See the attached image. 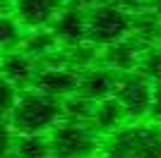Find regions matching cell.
I'll return each mask as SVG.
<instances>
[{"label":"cell","instance_id":"1","mask_svg":"<svg viewBox=\"0 0 161 158\" xmlns=\"http://www.w3.org/2000/svg\"><path fill=\"white\" fill-rule=\"evenodd\" d=\"M10 127L14 134H48L63 120L60 101H53L39 91H24L10 113Z\"/></svg>","mask_w":161,"mask_h":158},{"label":"cell","instance_id":"2","mask_svg":"<svg viewBox=\"0 0 161 158\" xmlns=\"http://www.w3.org/2000/svg\"><path fill=\"white\" fill-rule=\"evenodd\" d=\"M101 158H161V125L137 122L111 134Z\"/></svg>","mask_w":161,"mask_h":158},{"label":"cell","instance_id":"3","mask_svg":"<svg viewBox=\"0 0 161 158\" xmlns=\"http://www.w3.org/2000/svg\"><path fill=\"white\" fill-rule=\"evenodd\" d=\"M132 34V14L111 3H101L87 12V41L96 48H108Z\"/></svg>","mask_w":161,"mask_h":158},{"label":"cell","instance_id":"4","mask_svg":"<svg viewBox=\"0 0 161 158\" xmlns=\"http://www.w3.org/2000/svg\"><path fill=\"white\" fill-rule=\"evenodd\" d=\"M51 158H96L101 151L99 134L87 125H75L60 120L48 132Z\"/></svg>","mask_w":161,"mask_h":158},{"label":"cell","instance_id":"5","mask_svg":"<svg viewBox=\"0 0 161 158\" xmlns=\"http://www.w3.org/2000/svg\"><path fill=\"white\" fill-rule=\"evenodd\" d=\"M152 96H154V84L147 77H142L137 70L135 72L118 74L113 98L123 105L128 120L144 118L149 113V105H152Z\"/></svg>","mask_w":161,"mask_h":158},{"label":"cell","instance_id":"6","mask_svg":"<svg viewBox=\"0 0 161 158\" xmlns=\"http://www.w3.org/2000/svg\"><path fill=\"white\" fill-rule=\"evenodd\" d=\"M34 91L43 93L53 101H65L77 93L80 86V72L67 65H43L39 67L34 79Z\"/></svg>","mask_w":161,"mask_h":158},{"label":"cell","instance_id":"7","mask_svg":"<svg viewBox=\"0 0 161 158\" xmlns=\"http://www.w3.org/2000/svg\"><path fill=\"white\" fill-rule=\"evenodd\" d=\"M67 7V0H14V17L24 29L39 31L51 26Z\"/></svg>","mask_w":161,"mask_h":158},{"label":"cell","instance_id":"8","mask_svg":"<svg viewBox=\"0 0 161 158\" xmlns=\"http://www.w3.org/2000/svg\"><path fill=\"white\" fill-rule=\"evenodd\" d=\"M144 43L140 39H135L130 34L128 39L118 41L113 46H108L101 50V62L106 70H113L115 74H125V72H135L137 70V62H140V55L144 50Z\"/></svg>","mask_w":161,"mask_h":158},{"label":"cell","instance_id":"9","mask_svg":"<svg viewBox=\"0 0 161 158\" xmlns=\"http://www.w3.org/2000/svg\"><path fill=\"white\" fill-rule=\"evenodd\" d=\"M51 31L60 48H75L80 43H87V12L77 7H65L51 24Z\"/></svg>","mask_w":161,"mask_h":158},{"label":"cell","instance_id":"10","mask_svg":"<svg viewBox=\"0 0 161 158\" xmlns=\"http://www.w3.org/2000/svg\"><path fill=\"white\" fill-rule=\"evenodd\" d=\"M115 79H118V74H115L113 70H106V67H89V70L80 72L77 93H80L82 98L92 101V103L108 101V98H113Z\"/></svg>","mask_w":161,"mask_h":158},{"label":"cell","instance_id":"11","mask_svg":"<svg viewBox=\"0 0 161 158\" xmlns=\"http://www.w3.org/2000/svg\"><path fill=\"white\" fill-rule=\"evenodd\" d=\"M36 72H39L36 60L29 58L24 50H10L0 55V74L17 89L31 86L34 79H36Z\"/></svg>","mask_w":161,"mask_h":158},{"label":"cell","instance_id":"12","mask_svg":"<svg viewBox=\"0 0 161 158\" xmlns=\"http://www.w3.org/2000/svg\"><path fill=\"white\" fill-rule=\"evenodd\" d=\"M125 122H128V115L115 98L96 103V113H94V120H92V129L96 134H115L118 129L125 127Z\"/></svg>","mask_w":161,"mask_h":158},{"label":"cell","instance_id":"13","mask_svg":"<svg viewBox=\"0 0 161 158\" xmlns=\"http://www.w3.org/2000/svg\"><path fill=\"white\" fill-rule=\"evenodd\" d=\"M34 60H46L48 55H53L55 50H60L58 46V41H55L53 31H48V29H39V31H29L22 41V48Z\"/></svg>","mask_w":161,"mask_h":158},{"label":"cell","instance_id":"14","mask_svg":"<svg viewBox=\"0 0 161 158\" xmlns=\"http://www.w3.org/2000/svg\"><path fill=\"white\" fill-rule=\"evenodd\" d=\"M12 153L14 158H51L48 134H17Z\"/></svg>","mask_w":161,"mask_h":158},{"label":"cell","instance_id":"15","mask_svg":"<svg viewBox=\"0 0 161 158\" xmlns=\"http://www.w3.org/2000/svg\"><path fill=\"white\" fill-rule=\"evenodd\" d=\"M60 108H63V120L65 122L92 127V120H94V113H96V103L82 98L80 93H75L70 98L60 101Z\"/></svg>","mask_w":161,"mask_h":158},{"label":"cell","instance_id":"16","mask_svg":"<svg viewBox=\"0 0 161 158\" xmlns=\"http://www.w3.org/2000/svg\"><path fill=\"white\" fill-rule=\"evenodd\" d=\"M24 41V26L14 14H0V53L19 50Z\"/></svg>","mask_w":161,"mask_h":158},{"label":"cell","instance_id":"17","mask_svg":"<svg viewBox=\"0 0 161 158\" xmlns=\"http://www.w3.org/2000/svg\"><path fill=\"white\" fill-rule=\"evenodd\" d=\"M137 72L142 77H147L152 84H161V43L147 46L140 55L137 62Z\"/></svg>","mask_w":161,"mask_h":158},{"label":"cell","instance_id":"18","mask_svg":"<svg viewBox=\"0 0 161 158\" xmlns=\"http://www.w3.org/2000/svg\"><path fill=\"white\" fill-rule=\"evenodd\" d=\"M19 98V89L10 84L3 74H0V120H7L10 113L14 110V103Z\"/></svg>","mask_w":161,"mask_h":158},{"label":"cell","instance_id":"19","mask_svg":"<svg viewBox=\"0 0 161 158\" xmlns=\"http://www.w3.org/2000/svg\"><path fill=\"white\" fill-rule=\"evenodd\" d=\"M14 134L10 127V120H0V158H10L12 156V146H14Z\"/></svg>","mask_w":161,"mask_h":158},{"label":"cell","instance_id":"20","mask_svg":"<svg viewBox=\"0 0 161 158\" xmlns=\"http://www.w3.org/2000/svg\"><path fill=\"white\" fill-rule=\"evenodd\" d=\"M106 3H111V5H115L118 10H123V12H128V14H137L142 12L144 7H147V0H106Z\"/></svg>","mask_w":161,"mask_h":158},{"label":"cell","instance_id":"21","mask_svg":"<svg viewBox=\"0 0 161 158\" xmlns=\"http://www.w3.org/2000/svg\"><path fill=\"white\" fill-rule=\"evenodd\" d=\"M149 118L152 122L161 125V84H154V96H152V105H149Z\"/></svg>","mask_w":161,"mask_h":158},{"label":"cell","instance_id":"22","mask_svg":"<svg viewBox=\"0 0 161 158\" xmlns=\"http://www.w3.org/2000/svg\"><path fill=\"white\" fill-rule=\"evenodd\" d=\"M101 3H106V0H67V5H72V7H77V10H92V7H96V5H101Z\"/></svg>","mask_w":161,"mask_h":158},{"label":"cell","instance_id":"23","mask_svg":"<svg viewBox=\"0 0 161 158\" xmlns=\"http://www.w3.org/2000/svg\"><path fill=\"white\" fill-rule=\"evenodd\" d=\"M147 12H152L156 19L161 22V0H147V7H144Z\"/></svg>","mask_w":161,"mask_h":158},{"label":"cell","instance_id":"24","mask_svg":"<svg viewBox=\"0 0 161 158\" xmlns=\"http://www.w3.org/2000/svg\"><path fill=\"white\" fill-rule=\"evenodd\" d=\"M0 14H14V0H0Z\"/></svg>","mask_w":161,"mask_h":158}]
</instances>
